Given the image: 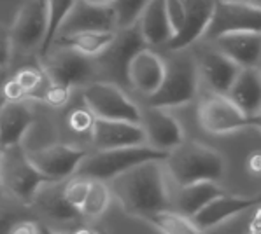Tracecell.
<instances>
[{"instance_id": "obj_1", "label": "cell", "mask_w": 261, "mask_h": 234, "mask_svg": "<svg viewBox=\"0 0 261 234\" xmlns=\"http://www.w3.org/2000/svg\"><path fill=\"white\" fill-rule=\"evenodd\" d=\"M163 161H149L111 180L112 196L123 212L146 220L152 213L172 210V192Z\"/></svg>"}, {"instance_id": "obj_2", "label": "cell", "mask_w": 261, "mask_h": 234, "mask_svg": "<svg viewBox=\"0 0 261 234\" xmlns=\"http://www.w3.org/2000/svg\"><path fill=\"white\" fill-rule=\"evenodd\" d=\"M167 173L177 187L196 182H219L226 173V161L216 149L202 142H186L168 152L163 161Z\"/></svg>"}, {"instance_id": "obj_3", "label": "cell", "mask_w": 261, "mask_h": 234, "mask_svg": "<svg viewBox=\"0 0 261 234\" xmlns=\"http://www.w3.org/2000/svg\"><path fill=\"white\" fill-rule=\"evenodd\" d=\"M165 79L162 86L154 95L146 98V105L167 110L191 103L198 93L200 82L195 56L182 51L172 52L170 58L165 60Z\"/></svg>"}, {"instance_id": "obj_4", "label": "cell", "mask_w": 261, "mask_h": 234, "mask_svg": "<svg viewBox=\"0 0 261 234\" xmlns=\"http://www.w3.org/2000/svg\"><path fill=\"white\" fill-rule=\"evenodd\" d=\"M167 157L168 152L156 151L149 145L112 149V151H95L88 154L75 175L90 180L111 182L116 177L123 175L128 169L139 166V164L149 163V161H165Z\"/></svg>"}, {"instance_id": "obj_5", "label": "cell", "mask_w": 261, "mask_h": 234, "mask_svg": "<svg viewBox=\"0 0 261 234\" xmlns=\"http://www.w3.org/2000/svg\"><path fill=\"white\" fill-rule=\"evenodd\" d=\"M49 180L32 164L28 152L21 145L7 147L0 163V189L21 207H30L39 189Z\"/></svg>"}, {"instance_id": "obj_6", "label": "cell", "mask_w": 261, "mask_h": 234, "mask_svg": "<svg viewBox=\"0 0 261 234\" xmlns=\"http://www.w3.org/2000/svg\"><path fill=\"white\" fill-rule=\"evenodd\" d=\"M149 47L140 34L139 25L119 28L112 44L100 56L95 58L96 65V80L112 82L119 87L130 86L128 82V68L135 54Z\"/></svg>"}, {"instance_id": "obj_7", "label": "cell", "mask_w": 261, "mask_h": 234, "mask_svg": "<svg viewBox=\"0 0 261 234\" xmlns=\"http://www.w3.org/2000/svg\"><path fill=\"white\" fill-rule=\"evenodd\" d=\"M83 103L91 110L96 119L124 121V123L140 124L142 110L123 87L112 82L95 80L83 87Z\"/></svg>"}, {"instance_id": "obj_8", "label": "cell", "mask_w": 261, "mask_h": 234, "mask_svg": "<svg viewBox=\"0 0 261 234\" xmlns=\"http://www.w3.org/2000/svg\"><path fill=\"white\" fill-rule=\"evenodd\" d=\"M41 65L49 75L51 82L62 84L70 90L86 87L98 79L95 60L70 49L51 47L49 52L41 58Z\"/></svg>"}, {"instance_id": "obj_9", "label": "cell", "mask_w": 261, "mask_h": 234, "mask_svg": "<svg viewBox=\"0 0 261 234\" xmlns=\"http://www.w3.org/2000/svg\"><path fill=\"white\" fill-rule=\"evenodd\" d=\"M246 32L261 34V7L252 4L216 0L214 14L202 40L212 42L223 35L246 34Z\"/></svg>"}, {"instance_id": "obj_10", "label": "cell", "mask_w": 261, "mask_h": 234, "mask_svg": "<svg viewBox=\"0 0 261 234\" xmlns=\"http://www.w3.org/2000/svg\"><path fill=\"white\" fill-rule=\"evenodd\" d=\"M32 164L46 177L49 182H65L77 173L81 163L90 151L69 143H51L46 147L27 151Z\"/></svg>"}, {"instance_id": "obj_11", "label": "cell", "mask_w": 261, "mask_h": 234, "mask_svg": "<svg viewBox=\"0 0 261 234\" xmlns=\"http://www.w3.org/2000/svg\"><path fill=\"white\" fill-rule=\"evenodd\" d=\"M30 208L41 219L47 220V224L44 225L62 232H70L67 229L75 231L77 227H81L79 224L84 219L81 210L72 207L63 196V182L44 184L32 201Z\"/></svg>"}, {"instance_id": "obj_12", "label": "cell", "mask_w": 261, "mask_h": 234, "mask_svg": "<svg viewBox=\"0 0 261 234\" xmlns=\"http://www.w3.org/2000/svg\"><path fill=\"white\" fill-rule=\"evenodd\" d=\"M251 115H246L226 95H216L203 98L198 105L200 128L208 135L224 136L251 128Z\"/></svg>"}, {"instance_id": "obj_13", "label": "cell", "mask_w": 261, "mask_h": 234, "mask_svg": "<svg viewBox=\"0 0 261 234\" xmlns=\"http://www.w3.org/2000/svg\"><path fill=\"white\" fill-rule=\"evenodd\" d=\"M47 30L46 2L42 0H27L16 14V19L9 30L13 52L41 51Z\"/></svg>"}, {"instance_id": "obj_14", "label": "cell", "mask_w": 261, "mask_h": 234, "mask_svg": "<svg viewBox=\"0 0 261 234\" xmlns=\"http://www.w3.org/2000/svg\"><path fill=\"white\" fill-rule=\"evenodd\" d=\"M205 44L207 46L196 47L193 54L198 67L200 79L205 80L207 86L216 95H228L242 68L219 49H216L211 42Z\"/></svg>"}, {"instance_id": "obj_15", "label": "cell", "mask_w": 261, "mask_h": 234, "mask_svg": "<svg viewBox=\"0 0 261 234\" xmlns=\"http://www.w3.org/2000/svg\"><path fill=\"white\" fill-rule=\"evenodd\" d=\"M140 126L146 133V142L156 151L170 152L184 142V130L180 123L165 108L144 107Z\"/></svg>"}, {"instance_id": "obj_16", "label": "cell", "mask_w": 261, "mask_h": 234, "mask_svg": "<svg viewBox=\"0 0 261 234\" xmlns=\"http://www.w3.org/2000/svg\"><path fill=\"white\" fill-rule=\"evenodd\" d=\"M90 140L95 151H112V149L147 145L142 126L135 123H124V121L96 119Z\"/></svg>"}, {"instance_id": "obj_17", "label": "cell", "mask_w": 261, "mask_h": 234, "mask_svg": "<svg viewBox=\"0 0 261 234\" xmlns=\"http://www.w3.org/2000/svg\"><path fill=\"white\" fill-rule=\"evenodd\" d=\"M114 30H118V25H116V14L111 6H95V4H90L86 0H77L69 18L60 28L58 35L77 34V32Z\"/></svg>"}, {"instance_id": "obj_18", "label": "cell", "mask_w": 261, "mask_h": 234, "mask_svg": "<svg viewBox=\"0 0 261 234\" xmlns=\"http://www.w3.org/2000/svg\"><path fill=\"white\" fill-rule=\"evenodd\" d=\"M165 60L154 49L146 47L135 54L130 68H128L130 87L149 98L162 86L163 79H165Z\"/></svg>"}, {"instance_id": "obj_19", "label": "cell", "mask_w": 261, "mask_h": 234, "mask_svg": "<svg viewBox=\"0 0 261 234\" xmlns=\"http://www.w3.org/2000/svg\"><path fill=\"white\" fill-rule=\"evenodd\" d=\"M182 2L186 6V23L182 30L168 42L165 47L168 52L186 51L195 42H198L205 34L216 9V0H182Z\"/></svg>"}, {"instance_id": "obj_20", "label": "cell", "mask_w": 261, "mask_h": 234, "mask_svg": "<svg viewBox=\"0 0 261 234\" xmlns=\"http://www.w3.org/2000/svg\"><path fill=\"white\" fill-rule=\"evenodd\" d=\"M259 199L258 196H231V194H223L218 199H214L212 203H208L202 212H198L193 217V222L202 229L203 232L208 229L218 227L223 222L233 219V217L240 215V213L247 212L251 208H258Z\"/></svg>"}, {"instance_id": "obj_21", "label": "cell", "mask_w": 261, "mask_h": 234, "mask_svg": "<svg viewBox=\"0 0 261 234\" xmlns=\"http://www.w3.org/2000/svg\"><path fill=\"white\" fill-rule=\"evenodd\" d=\"M212 46L226 54L240 68H258L261 63V34H228L212 40Z\"/></svg>"}, {"instance_id": "obj_22", "label": "cell", "mask_w": 261, "mask_h": 234, "mask_svg": "<svg viewBox=\"0 0 261 234\" xmlns=\"http://www.w3.org/2000/svg\"><path fill=\"white\" fill-rule=\"evenodd\" d=\"M34 124V112L25 102L0 103V147L21 145L23 138Z\"/></svg>"}, {"instance_id": "obj_23", "label": "cell", "mask_w": 261, "mask_h": 234, "mask_svg": "<svg viewBox=\"0 0 261 234\" xmlns=\"http://www.w3.org/2000/svg\"><path fill=\"white\" fill-rule=\"evenodd\" d=\"M139 28L146 44L151 47H167L175 32L168 21L165 0H149L139 19Z\"/></svg>"}, {"instance_id": "obj_24", "label": "cell", "mask_w": 261, "mask_h": 234, "mask_svg": "<svg viewBox=\"0 0 261 234\" xmlns=\"http://www.w3.org/2000/svg\"><path fill=\"white\" fill-rule=\"evenodd\" d=\"M223 194H226V191L219 182H196L186 187H177V191L172 194V210L193 219L208 203Z\"/></svg>"}, {"instance_id": "obj_25", "label": "cell", "mask_w": 261, "mask_h": 234, "mask_svg": "<svg viewBox=\"0 0 261 234\" xmlns=\"http://www.w3.org/2000/svg\"><path fill=\"white\" fill-rule=\"evenodd\" d=\"M226 96L246 115L259 114L261 112V74L258 68H242Z\"/></svg>"}, {"instance_id": "obj_26", "label": "cell", "mask_w": 261, "mask_h": 234, "mask_svg": "<svg viewBox=\"0 0 261 234\" xmlns=\"http://www.w3.org/2000/svg\"><path fill=\"white\" fill-rule=\"evenodd\" d=\"M116 32H77V34L58 35L51 47H62V49L75 51L88 58H96L112 44Z\"/></svg>"}, {"instance_id": "obj_27", "label": "cell", "mask_w": 261, "mask_h": 234, "mask_svg": "<svg viewBox=\"0 0 261 234\" xmlns=\"http://www.w3.org/2000/svg\"><path fill=\"white\" fill-rule=\"evenodd\" d=\"M146 220L162 234H205L190 217L175 210H163V212L152 213Z\"/></svg>"}, {"instance_id": "obj_28", "label": "cell", "mask_w": 261, "mask_h": 234, "mask_svg": "<svg viewBox=\"0 0 261 234\" xmlns=\"http://www.w3.org/2000/svg\"><path fill=\"white\" fill-rule=\"evenodd\" d=\"M77 0H46V16H47V30H46V39L39 51V54L46 56L49 52L51 46H53L56 35H58L60 28L65 23V19L69 18V14L74 9Z\"/></svg>"}, {"instance_id": "obj_29", "label": "cell", "mask_w": 261, "mask_h": 234, "mask_svg": "<svg viewBox=\"0 0 261 234\" xmlns=\"http://www.w3.org/2000/svg\"><path fill=\"white\" fill-rule=\"evenodd\" d=\"M13 79L25 90L27 98L39 100V102H42L44 93L51 86V79H49V75L46 74L44 67L41 65V62H39L37 65L21 67L19 70H16Z\"/></svg>"}, {"instance_id": "obj_30", "label": "cell", "mask_w": 261, "mask_h": 234, "mask_svg": "<svg viewBox=\"0 0 261 234\" xmlns=\"http://www.w3.org/2000/svg\"><path fill=\"white\" fill-rule=\"evenodd\" d=\"M112 199V191L109 182L103 180H91L90 191L81 207V213L84 219H98L107 212Z\"/></svg>"}, {"instance_id": "obj_31", "label": "cell", "mask_w": 261, "mask_h": 234, "mask_svg": "<svg viewBox=\"0 0 261 234\" xmlns=\"http://www.w3.org/2000/svg\"><path fill=\"white\" fill-rule=\"evenodd\" d=\"M149 0H114L111 4L112 11L116 14V25L119 28H128L139 23L146 6Z\"/></svg>"}, {"instance_id": "obj_32", "label": "cell", "mask_w": 261, "mask_h": 234, "mask_svg": "<svg viewBox=\"0 0 261 234\" xmlns=\"http://www.w3.org/2000/svg\"><path fill=\"white\" fill-rule=\"evenodd\" d=\"M95 121H96V117L91 114L90 108L83 103V107H75L74 110L69 112L65 123L72 133H75V135H79V136L88 135L91 138V131H93Z\"/></svg>"}, {"instance_id": "obj_33", "label": "cell", "mask_w": 261, "mask_h": 234, "mask_svg": "<svg viewBox=\"0 0 261 234\" xmlns=\"http://www.w3.org/2000/svg\"><path fill=\"white\" fill-rule=\"evenodd\" d=\"M90 184H91L90 179L74 175L72 179L63 182V196H65V199L69 201L72 207L81 210L84 199L88 196V191H90Z\"/></svg>"}, {"instance_id": "obj_34", "label": "cell", "mask_w": 261, "mask_h": 234, "mask_svg": "<svg viewBox=\"0 0 261 234\" xmlns=\"http://www.w3.org/2000/svg\"><path fill=\"white\" fill-rule=\"evenodd\" d=\"M72 91L74 90H70V87H67V86L51 82V86L47 87L46 93H44L42 102L51 108H63L67 103L70 102Z\"/></svg>"}, {"instance_id": "obj_35", "label": "cell", "mask_w": 261, "mask_h": 234, "mask_svg": "<svg viewBox=\"0 0 261 234\" xmlns=\"http://www.w3.org/2000/svg\"><path fill=\"white\" fill-rule=\"evenodd\" d=\"M167 2V14L168 21H170L172 28H174L175 35L182 30L184 23H186V6L182 0H165ZM174 35V37H175Z\"/></svg>"}, {"instance_id": "obj_36", "label": "cell", "mask_w": 261, "mask_h": 234, "mask_svg": "<svg viewBox=\"0 0 261 234\" xmlns=\"http://www.w3.org/2000/svg\"><path fill=\"white\" fill-rule=\"evenodd\" d=\"M0 98H2L4 102H25L27 93L13 77H11L2 84V87H0Z\"/></svg>"}, {"instance_id": "obj_37", "label": "cell", "mask_w": 261, "mask_h": 234, "mask_svg": "<svg viewBox=\"0 0 261 234\" xmlns=\"http://www.w3.org/2000/svg\"><path fill=\"white\" fill-rule=\"evenodd\" d=\"M21 219H27V217L19 215L11 207H2L0 204V234H9L11 229L14 227V224H18Z\"/></svg>"}, {"instance_id": "obj_38", "label": "cell", "mask_w": 261, "mask_h": 234, "mask_svg": "<svg viewBox=\"0 0 261 234\" xmlns=\"http://www.w3.org/2000/svg\"><path fill=\"white\" fill-rule=\"evenodd\" d=\"M11 58H13V44L9 39V32L7 34L0 32V68L9 65Z\"/></svg>"}, {"instance_id": "obj_39", "label": "cell", "mask_w": 261, "mask_h": 234, "mask_svg": "<svg viewBox=\"0 0 261 234\" xmlns=\"http://www.w3.org/2000/svg\"><path fill=\"white\" fill-rule=\"evenodd\" d=\"M9 234H41V225L30 219H21L18 224H14Z\"/></svg>"}, {"instance_id": "obj_40", "label": "cell", "mask_w": 261, "mask_h": 234, "mask_svg": "<svg viewBox=\"0 0 261 234\" xmlns=\"http://www.w3.org/2000/svg\"><path fill=\"white\" fill-rule=\"evenodd\" d=\"M247 168L254 175H261V152H252L247 159Z\"/></svg>"}, {"instance_id": "obj_41", "label": "cell", "mask_w": 261, "mask_h": 234, "mask_svg": "<svg viewBox=\"0 0 261 234\" xmlns=\"http://www.w3.org/2000/svg\"><path fill=\"white\" fill-rule=\"evenodd\" d=\"M249 234H261V207H258L254 217H252L251 225H249Z\"/></svg>"}, {"instance_id": "obj_42", "label": "cell", "mask_w": 261, "mask_h": 234, "mask_svg": "<svg viewBox=\"0 0 261 234\" xmlns=\"http://www.w3.org/2000/svg\"><path fill=\"white\" fill-rule=\"evenodd\" d=\"M249 123H251V128H254V130L261 131V112H259V114H256V115H251Z\"/></svg>"}, {"instance_id": "obj_43", "label": "cell", "mask_w": 261, "mask_h": 234, "mask_svg": "<svg viewBox=\"0 0 261 234\" xmlns=\"http://www.w3.org/2000/svg\"><path fill=\"white\" fill-rule=\"evenodd\" d=\"M70 234H100V232L95 231V229H90V227H77L75 231H72Z\"/></svg>"}, {"instance_id": "obj_44", "label": "cell", "mask_w": 261, "mask_h": 234, "mask_svg": "<svg viewBox=\"0 0 261 234\" xmlns=\"http://www.w3.org/2000/svg\"><path fill=\"white\" fill-rule=\"evenodd\" d=\"M41 234H70V232H62V231H55V229L47 227V225H41Z\"/></svg>"}, {"instance_id": "obj_45", "label": "cell", "mask_w": 261, "mask_h": 234, "mask_svg": "<svg viewBox=\"0 0 261 234\" xmlns=\"http://www.w3.org/2000/svg\"><path fill=\"white\" fill-rule=\"evenodd\" d=\"M90 4H95V6H111L114 0H86Z\"/></svg>"}, {"instance_id": "obj_46", "label": "cell", "mask_w": 261, "mask_h": 234, "mask_svg": "<svg viewBox=\"0 0 261 234\" xmlns=\"http://www.w3.org/2000/svg\"><path fill=\"white\" fill-rule=\"evenodd\" d=\"M226 2H242V4H251V0H226Z\"/></svg>"}, {"instance_id": "obj_47", "label": "cell", "mask_w": 261, "mask_h": 234, "mask_svg": "<svg viewBox=\"0 0 261 234\" xmlns=\"http://www.w3.org/2000/svg\"><path fill=\"white\" fill-rule=\"evenodd\" d=\"M251 4H252V6H256V7H261V0H251Z\"/></svg>"}, {"instance_id": "obj_48", "label": "cell", "mask_w": 261, "mask_h": 234, "mask_svg": "<svg viewBox=\"0 0 261 234\" xmlns=\"http://www.w3.org/2000/svg\"><path fill=\"white\" fill-rule=\"evenodd\" d=\"M2 152H4V149L0 147V163H2Z\"/></svg>"}, {"instance_id": "obj_49", "label": "cell", "mask_w": 261, "mask_h": 234, "mask_svg": "<svg viewBox=\"0 0 261 234\" xmlns=\"http://www.w3.org/2000/svg\"><path fill=\"white\" fill-rule=\"evenodd\" d=\"M258 199H259V207H261V192H259V194H258Z\"/></svg>"}, {"instance_id": "obj_50", "label": "cell", "mask_w": 261, "mask_h": 234, "mask_svg": "<svg viewBox=\"0 0 261 234\" xmlns=\"http://www.w3.org/2000/svg\"><path fill=\"white\" fill-rule=\"evenodd\" d=\"M258 70H259V74H261V63H259V65H258Z\"/></svg>"}, {"instance_id": "obj_51", "label": "cell", "mask_w": 261, "mask_h": 234, "mask_svg": "<svg viewBox=\"0 0 261 234\" xmlns=\"http://www.w3.org/2000/svg\"><path fill=\"white\" fill-rule=\"evenodd\" d=\"M42 2H46V0H42Z\"/></svg>"}, {"instance_id": "obj_52", "label": "cell", "mask_w": 261, "mask_h": 234, "mask_svg": "<svg viewBox=\"0 0 261 234\" xmlns=\"http://www.w3.org/2000/svg\"><path fill=\"white\" fill-rule=\"evenodd\" d=\"M0 103H2V102H0Z\"/></svg>"}]
</instances>
